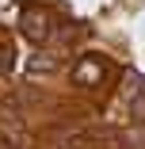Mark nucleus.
I'll use <instances>...</instances> for the list:
<instances>
[{"label":"nucleus","mask_w":145,"mask_h":149,"mask_svg":"<svg viewBox=\"0 0 145 149\" xmlns=\"http://www.w3.org/2000/svg\"><path fill=\"white\" fill-rule=\"evenodd\" d=\"M8 65H12V42L0 35V73H8Z\"/></svg>","instance_id":"obj_1"}]
</instances>
